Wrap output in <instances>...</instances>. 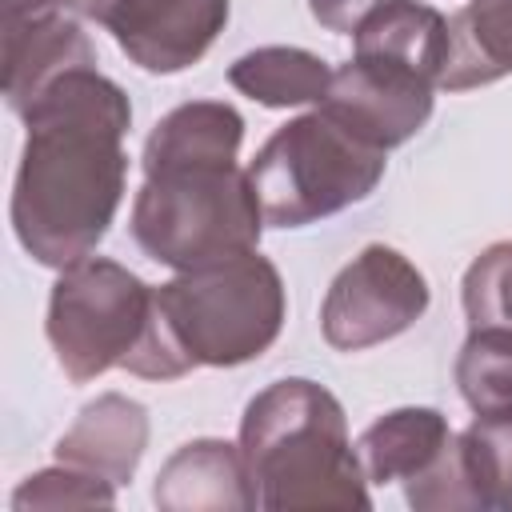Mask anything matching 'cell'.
Here are the masks:
<instances>
[{
    "label": "cell",
    "instance_id": "9a60e30c",
    "mask_svg": "<svg viewBox=\"0 0 512 512\" xmlns=\"http://www.w3.org/2000/svg\"><path fill=\"white\" fill-rule=\"evenodd\" d=\"M244 120L224 100H192L172 108L144 144V172L180 160H236Z\"/></svg>",
    "mask_w": 512,
    "mask_h": 512
},
{
    "label": "cell",
    "instance_id": "6da1fadb",
    "mask_svg": "<svg viewBox=\"0 0 512 512\" xmlns=\"http://www.w3.org/2000/svg\"><path fill=\"white\" fill-rule=\"evenodd\" d=\"M28 140L12 188V228L48 268H68L104 240L124 196L128 96L96 68L52 80L24 112Z\"/></svg>",
    "mask_w": 512,
    "mask_h": 512
},
{
    "label": "cell",
    "instance_id": "7402d4cb",
    "mask_svg": "<svg viewBox=\"0 0 512 512\" xmlns=\"http://www.w3.org/2000/svg\"><path fill=\"white\" fill-rule=\"evenodd\" d=\"M60 0H4V28H16L24 20H36V16H48L56 12Z\"/></svg>",
    "mask_w": 512,
    "mask_h": 512
},
{
    "label": "cell",
    "instance_id": "ffe728a7",
    "mask_svg": "<svg viewBox=\"0 0 512 512\" xmlns=\"http://www.w3.org/2000/svg\"><path fill=\"white\" fill-rule=\"evenodd\" d=\"M12 504L16 508H28V504L32 508L36 504H52V508L56 504H112V484L64 464V472H40V476H32L16 492Z\"/></svg>",
    "mask_w": 512,
    "mask_h": 512
},
{
    "label": "cell",
    "instance_id": "30bf717a",
    "mask_svg": "<svg viewBox=\"0 0 512 512\" xmlns=\"http://www.w3.org/2000/svg\"><path fill=\"white\" fill-rule=\"evenodd\" d=\"M72 68H96V52L88 36L60 12L4 28V96L16 112H24L52 80Z\"/></svg>",
    "mask_w": 512,
    "mask_h": 512
},
{
    "label": "cell",
    "instance_id": "44dd1931",
    "mask_svg": "<svg viewBox=\"0 0 512 512\" xmlns=\"http://www.w3.org/2000/svg\"><path fill=\"white\" fill-rule=\"evenodd\" d=\"M380 4H388V0H308V8H312V16L328 28V32H356V24L372 12V8H380Z\"/></svg>",
    "mask_w": 512,
    "mask_h": 512
},
{
    "label": "cell",
    "instance_id": "e0dca14e",
    "mask_svg": "<svg viewBox=\"0 0 512 512\" xmlns=\"http://www.w3.org/2000/svg\"><path fill=\"white\" fill-rule=\"evenodd\" d=\"M456 460L472 508H512V408L476 412L456 436Z\"/></svg>",
    "mask_w": 512,
    "mask_h": 512
},
{
    "label": "cell",
    "instance_id": "4fadbf2b",
    "mask_svg": "<svg viewBox=\"0 0 512 512\" xmlns=\"http://www.w3.org/2000/svg\"><path fill=\"white\" fill-rule=\"evenodd\" d=\"M452 444V428L436 408H400L364 428L356 440V460L368 484L416 480L424 476Z\"/></svg>",
    "mask_w": 512,
    "mask_h": 512
},
{
    "label": "cell",
    "instance_id": "8992f818",
    "mask_svg": "<svg viewBox=\"0 0 512 512\" xmlns=\"http://www.w3.org/2000/svg\"><path fill=\"white\" fill-rule=\"evenodd\" d=\"M152 316V288L104 256L60 268L48 300V340L72 384L124 368Z\"/></svg>",
    "mask_w": 512,
    "mask_h": 512
},
{
    "label": "cell",
    "instance_id": "5b68a950",
    "mask_svg": "<svg viewBox=\"0 0 512 512\" xmlns=\"http://www.w3.org/2000/svg\"><path fill=\"white\" fill-rule=\"evenodd\" d=\"M384 176V148L360 140L332 112L316 108L280 124L248 164L264 224L304 228L356 200Z\"/></svg>",
    "mask_w": 512,
    "mask_h": 512
},
{
    "label": "cell",
    "instance_id": "8fae6325",
    "mask_svg": "<svg viewBox=\"0 0 512 512\" xmlns=\"http://www.w3.org/2000/svg\"><path fill=\"white\" fill-rule=\"evenodd\" d=\"M148 440V416L136 400L100 396L80 412V420L60 436L56 456L68 468L100 476L108 484H124L136 472V460Z\"/></svg>",
    "mask_w": 512,
    "mask_h": 512
},
{
    "label": "cell",
    "instance_id": "277c9868",
    "mask_svg": "<svg viewBox=\"0 0 512 512\" xmlns=\"http://www.w3.org/2000/svg\"><path fill=\"white\" fill-rule=\"evenodd\" d=\"M264 228L248 168L236 160H180L144 172L132 204L136 244L176 272L256 252Z\"/></svg>",
    "mask_w": 512,
    "mask_h": 512
},
{
    "label": "cell",
    "instance_id": "ac0fdd59",
    "mask_svg": "<svg viewBox=\"0 0 512 512\" xmlns=\"http://www.w3.org/2000/svg\"><path fill=\"white\" fill-rule=\"evenodd\" d=\"M456 384L476 412L512 408V332L472 328L456 360Z\"/></svg>",
    "mask_w": 512,
    "mask_h": 512
},
{
    "label": "cell",
    "instance_id": "52a82bcc",
    "mask_svg": "<svg viewBox=\"0 0 512 512\" xmlns=\"http://www.w3.org/2000/svg\"><path fill=\"white\" fill-rule=\"evenodd\" d=\"M428 308V284L396 248L368 244L328 288L320 308L324 340L360 352L412 328Z\"/></svg>",
    "mask_w": 512,
    "mask_h": 512
},
{
    "label": "cell",
    "instance_id": "d6986e66",
    "mask_svg": "<svg viewBox=\"0 0 512 512\" xmlns=\"http://www.w3.org/2000/svg\"><path fill=\"white\" fill-rule=\"evenodd\" d=\"M464 316L468 328L512 332V240L492 244L464 272Z\"/></svg>",
    "mask_w": 512,
    "mask_h": 512
},
{
    "label": "cell",
    "instance_id": "5bb4252c",
    "mask_svg": "<svg viewBox=\"0 0 512 512\" xmlns=\"http://www.w3.org/2000/svg\"><path fill=\"white\" fill-rule=\"evenodd\" d=\"M512 72V0H468L448 20L440 88L464 92Z\"/></svg>",
    "mask_w": 512,
    "mask_h": 512
},
{
    "label": "cell",
    "instance_id": "3957f363",
    "mask_svg": "<svg viewBox=\"0 0 512 512\" xmlns=\"http://www.w3.org/2000/svg\"><path fill=\"white\" fill-rule=\"evenodd\" d=\"M240 456L256 508H368L344 408L312 380H276L248 404Z\"/></svg>",
    "mask_w": 512,
    "mask_h": 512
},
{
    "label": "cell",
    "instance_id": "2e32d148",
    "mask_svg": "<svg viewBox=\"0 0 512 512\" xmlns=\"http://www.w3.org/2000/svg\"><path fill=\"white\" fill-rule=\"evenodd\" d=\"M228 80L232 88H240L244 96L268 108H288V104L324 100L332 72L320 56L304 48H256L228 68Z\"/></svg>",
    "mask_w": 512,
    "mask_h": 512
},
{
    "label": "cell",
    "instance_id": "7a4b0ae2",
    "mask_svg": "<svg viewBox=\"0 0 512 512\" xmlns=\"http://www.w3.org/2000/svg\"><path fill=\"white\" fill-rule=\"evenodd\" d=\"M284 324V284L272 260L244 252L180 272L152 288V316L124 360L148 380H176L188 368H232L260 356Z\"/></svg>",
    "mask_w": 512,
    "mask_h": 512
},
{
    "label": "cell",
    "instance_id": "ba28073f",
    "mask_svg": "<svg viewBox=\"0 0 512 512\" xmlns=\"http://www.w3.org/2000/svg\"><path fill=\"white\" fill-rule=\"evenodd\" d=\"M80 16L108 28L120 52L144 72L196 64L228 24V0H68Z\"/></svg>",
    "mask_w": 512,
    "mask_h": 512
},
{
    "label": "cell",
    "instance_id": "9c48e42d",
    "mask_svg": "<svg viewBox=\"0 0 512 512\" xmlns=\"http://www.w3.org/2000/svg\"><path fill=\"white\" fill-rule=\"evenodd\" d=\"M432 88L436 80L420 68L372 52H352V60L332 72L320 108L348 124L360 140L388 152L424 128L432 112Z\"/></svg>",
    "mask_w": 512,
    "mask_h": 512
},
{
    "label": "cell",
    "instance_id": "7c38bea8",
    "mask_svg": "<svg viewBox=\"0 0 512 512\" xmlns=\"http://www.w3.org/2000/svg\"><path fill=\"white\" fill-rule=\"evenodd\" d=\"M160 508H256V488L248 480L240 448L224 440L184 444L156 476Z\"/></svg>",
    "mask_w": 512,
    "mask_h": 512
}]
</instances>
